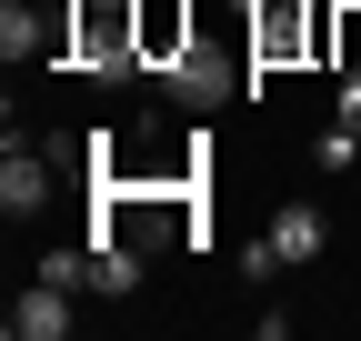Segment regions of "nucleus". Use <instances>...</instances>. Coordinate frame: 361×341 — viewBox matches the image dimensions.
I'll use <instances>...</instances> for the list:
<instances>
[{"instance_id":"8","label":"nucleus","mask_w":361,"mask_h":341,"mask_svg":"<svg viewBox=\"0 0 361 341\" xmlns=\"http://www.w3.org/2000/svg\"><path fill=\"white\" fill-rule=\"evenodd\" d=\"M322 51H331L341 70H361V0H351V11H331V30H322Z\"/></svg>"},{"instance_id":"2","label":"nucleus","mask_w":361,"mask_h":341,"mask_svg":"<svg viewBox=\"0 0 361 341\" xmlns=\"http://www.w3.org/2000/svg\"><path fill=\"white\" fill-rule=\"evenodd\" d=\"M322 30H331V0H261L251 11V61L261 70H291L322 51Z\"/></svg>"},{"instance_id":"5","label":"nucleus","mask_w":361,"mask_h":341,"mask_svg":"<svg viewBox=\"0 0 361 341\" xmlns=\"http://www.w3.org/2000/svg\"><path fill=\"white\" fill-rule=\"evenodd\" d=\"M271 251H281L291 271H301V261H322V251H331V221H322L311 201H281V211H271Z\"/></svg>"},{"instance_id":"7","label":"nucleus","mask_w":361,"mask_h":341,"mask_svg":"<svg viewBox=\"0 0 361 341\" xmlns=\"http://www.w3.org/2000/svg\"><path fill=\"white\" fill-rule=\"evenodd\" d=\"M40 201H51V161L11 141V161H0V211H11V221H30Z\"/></svg>"},{"instance_id":"1","label":"nucleus","mask_w":361,"mask_h":341,"mask_svg":"<svg viewBox=\"0 0 361 341\" xmlns=\"http://www.w3.org/2000/svg\"><path fill=\"white\" fill-rule=\"evenodd\" d=\"M71 61L101 70V80L151 70V61H141V20H130V0H80V20H71Z\"/></svg>"},{"instance_id":"4","label":"nucleus","mask_w":361,"mask_h":341,"mask_svg":"<svg viewBox=\"0 0 361 341\" xmlns=\"http://www.w3.org/2000/svg\"><path fill=\"white\" fill-rule=\"evenodd\" d=\"M130 20H141V61L161 70V61H180L201 40V20H191V0H130Z\"/></svg>"},{"instance_id":"9","label":"nucleus","mask_w":361,"mask_h":341,"mask_svg":"<svg viewBox=\"0 0 361 341\" xmlns=\"http://www.w3.org/2000/svg\"><path fill=\"white\" fill-rule=\"evenodd\" d=\"M40 281H61V291H90V241H80V251H40Z\"/></svg>"},{"instance_id":"3","label":"nucleus","mask_w":361,"mask_h":341,"mask_svg":"<svg viewBox=\"0 0 361 341\" xmlns=\"http://www.w3.org/2000/svg\"><path fill=\"white\" fill-rule=\"evenodd\" d=\"M161 80H171V101H191V111H221L241 91V61L231 51H211V40H191L180 61H161Z\"/></svg>"},{"instance_id":"10","label":"nucleus","mask_w":361,"mask_h":341,"mask_svg":"<svg viewBox=\"0 0 361 341\" xmlns=\"http://www.w3.org/2000/svg\"><path fill=\"white\" fill-rule=\"evenodd\" d=\"M311 161H322V170H351V161H361V131H351V120H331V131H322V151H311Z\"/></svg>"},{"instance_id":"6","label":"nucleus","mask_w":361,"mask_h":341,"mask_svg":"<svg viewBox=\"0 0 361 341\" xmlns=\"http://www.w3.org/2000/svg\"><path fill=\"white\" fill-rule=\"evenodd\" d=\"M61 331H71V291L61 281H30L11 302V341H61Z\"/></svg>"}]
</instances>
